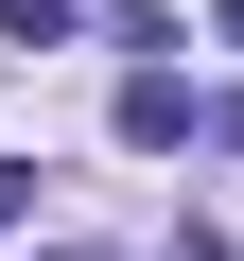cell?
<instances>
[{
	"label": "cell",
	"instance_id": "277c9868",
	"mask_svg": "<svg viewBox=\"0 0 244 261\" xmlns=\"http://www.w3.org/2000/svg\"><path fill=\"white\" fill-rule=\"evenodd\" d=\"M227 35H244V0H227Z\"/></svg>",
	"mask_w": 244,
	"mask_h": 261
},
{
	"label": "cell",
	"instance_id": "7a4b0ae2",
	"mask_svg": "<svg viewBox=\"0 0 244 261\" xmlns=\"http://www.w3.org/2000/svg\"><path fill=\"white\" fill-rule=\"evenodd\" d=\"M70 18H87V0H0V35H18V53H53Z\"/></svg>",
	"mask_w": 244,
	"mask_h": 261
},
{
	"label": "cell",
	"instance_id": "6da1fadb",
	"mask_svg": "<svg viewBox=\"0 0 244 261\" xmlns=\"http://www.w3.org/2000/svg\"><path fill=\"white\" fill-rule=\"evenodd\" d=\"M122 140H140V157H157V140H209V105H192L175 70H122Z\"/></svg>",
	"mask_w": 244,
	"mask_h": 261
},
{
	"label": "cell",
	"instance_id": "3957f363",
	"mask_svg": "<svg viewBox=\"0 0 244 261\" xmlns=\"http://www.w3.org/2000/svg\"><path fill=\"white\" fill-rule=\"evenodd\" d=\"M35 192H53V174H35V157H0V226H35Z\"/></svg>",
	"mask_w": 244,
	"mask_h": 261
}]
</instances>
